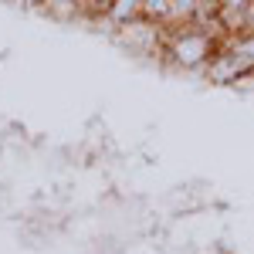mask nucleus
I'll list each match as a JSON object with an SVG mask.
<instances>
[{"instance_id":"f257e3e1","label":"nucleus","mask_w":254,"mask_h":254,"mask_svg":"<svg viewBox=\"0 0 254 254\" xmlns=\"http://www.w3.org/2000/svg\"><path fill=\"white\" fill-rule=\"evenodd\" d=\"M220 41L207 31H200L196 24H183V27H170L166 34V58L163 64L173 71H203V64L210 61Z\"/></svg>"},{"instance_id":"20e7f679","label":"nucleus","mask_w":254,"mask_h":254,"mask_svg":"<svg viewBox=\"0 0 254 254\" xmlns=\"http://www.w3.org/2000/svg\"><path fill=\"white\" fill-rule=\"evenodd\" d=\"M142 17V0H109V14H105V27L112 31L126 20Z\"/></svg>"},{"instance_id":"f03ea898","label":"nucleus","mask_w":254,"mask_h":254,"mask_svg":"<svg viewBox=\"0 0 254 254\" xmlns=\"http://www.w3.org/2000/svg\"><path fill=\"white\" fill-rule=\"evenodd\" d=\"M166 34L170 27L166 24H156L149 17H136V20H126L109 31V38L116 41L122 51H129L132 58H142V61H159L166 58Z\"/></svg>"},{"instance_id":"0eeeda50","label":"nucleus","mask_w":254,"mask_h":254,"mask_svg":"<svg viewBox=\"0 0 254 254\" xmlns=\"http://www.w3.org/2000/svg\"><path fill=\"white\" fill-rule=\"evenodd\" d=\"M142 17L166 24L170 20V0H142Z\"/></svg>"},{"instance_id":"423d86ee","label":"nucleus","mask_w":254,"mask_h":254,"mask_svg":"<svg viewBox=\"0 0 254 254\" xmlns=\"http://www.w3.org/2000/svg\"><path fill=\"white\" fill-rule=\"evenodd\" d=\"M224 44H231L234 51H241V55H244V58L254 64V27H251V31H241V34L224 38Z\"/></svg>"},{"instance_id":"39448f33","label":"nucleus","mask_w":254,"mask_h":254,"mask_svg":"<svg viewBox=\"0 0 254 254\" xmlns=\"http://www.w3.org/2000/svg\"><path fill=\"white\" fill-rule=\"evenodd\" d=\"M196 7H200V0H170V20H166V27H183V24H193Z\"/></svg>"},{"instance_id":"6e6552de","label":"nucleus","mask_w":254,"mask_h":254,"mask_svg":"<svg viewBox=\"0 0 254 254\" xmlns=\"http://www.w3.org/2000/svg\"><path fill=\"white\" fill-rule=\"evenodd\" d=\"M220 7H248V0H220Z\"/></svg>"},{"instance_id":"7ed1b4c3","label":"nucleus","mask_w":254,"mask_h":254,"mask_svg":"<svg viewBox=\"0 0 254 254\" xmlns=\"http://www.w3.org/2000/svg\"><path fill=\"white\" fill-rule=\"evenodd\" d=\"M248 71H254V64L241 51H234L231 44H220L214 55H210V61L203 64V81H210V85H231L234 88L237 81L244 78Z\"/></svg>"}]
</instances>
